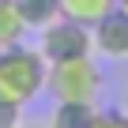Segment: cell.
Here are the masks:
<instances>
[{
    "instance_id": "1",
    "label": "cell",
    "mask_w": 128,
    "mask_h": 128,
    "mask_svg": "<svg viewBox=\"0 0 128 128\" xmlns=\"http://www.w3.org/2000/svg\"><path fill=\"white\" fill-rule=\"evenodd\" d=\"M45 72L49 64L38 49L30 45H12V49H0V102H12V106H30L42 90H45Z\"/></svg>"
},
{
    "instance_id": "2",
    "label": "cell",
    "mask_w": 128,
    "mask_h": 128,
    "mask_svg": "<svg viewBox=\"0 0 128 128\" xmlns=\"http://www.w3.org/2000/svg\"><path fill=\"white\" fill-rule=\"evenodd\" d=\"M45 90L53 94V102H94L102 90V72L90 56L56 60L45 72Z\"/></svg>"
},
{
    "instance_id": "3",
    "label": "cell",
    "mask_w": 128,
    "mask_h": 128,
    "mask_svg": "<svg viewBox=\"0 0 128 128\" xmlns=\"http://www.w3.org/2000/svg\"><path fill=\"white\" fill-rule=\"evenodd\" d=\"M38 53L45 56V64H56V60H72V56H90L94 42H90V26L83 23H72V19H56L49 26L38 30Z\"/></svg>"
},
{
    "instance_id": "4",
    "label": "cell",
    "mask_w": 128,
    "mask_h": 128,
    "mask_svg": "<svg viewBox=\"0 0 128 128\" xmlns=\"http://www.w3.org/2000/svg\"><path fill=\"white\" fill-rule=\"evenodd\" d=\"M90 42L102 56L109 60H128V12L113 8L109 15H102L90 26Z\"/></svg>"
},
{
    "instance_id": "5",
    "label": "cell",
    "mask_w": 128,
    "mask_h": 128,
    "mask_svg": "<svg viewBox=\"0 0 128 128\" xmlns=\"http://www.w3.org/2000/svg\"><path fill=\"white\" fill-rule=\"evenodd\" d=\"M94 117H98L94 102H56L49 128H90Z\"/></svg>"
},
{
    "instance_id": "6",
    "label": "cell",
    "mask_w": 128,
    "mask_h": 128,
    "mask_svg": "<svg viewBox=\"0 0 128 128\" xmlns=\"http://www.w3.org/2000/svg\"><path fill=\"white\" fill-rule=\"evenodd\" d=\"M19 19L26 23V30H42L49 23L60 19V0H12Z\"/></svg>"
},
{
    "instance_id": "7",
    "label": "cell",
    "mask_w": 128,
    "mask_h": 128,
    "mask_svg": "<svg viewBox=\"0 0 128 128\" xmlns=\"http://www.w3.org/2000/svg\"><path fill=\"white\" fill-rule=\"evenodd\" d=\"M113 8H117V0H60V15L72 23H83V26H94Z\"/></svg>"
},
{
    "instance_id": "8",
    "label": "cell",
    "mask_w": 128,
    "mask_h": 128,
    "mask_svg": "<svg viewBox=\"0 0 128 128\" xmlns=\"http://www.w3.org/2000/svg\"><path fill=\"white\" fill-rule=\"evenodd\" d=\"M26 38V23L19 19L12 0H0V49H12Z\"/></svg>"
},
{
    "instance_id": "9",
    "label": "cell",
    "mask_w": 128,
    "mask_h": 128,
    "mask_svg": "<svg viewBox=\"0 0 128 128\" xmlns=\"http://www.w3.org/2000/svg\"><path fill=\"white\" fill-rule=\"evenodd\" d=\"M90 128H128V113L124 109H98V117H94V124Z\"/></svg>"
},
{
    "instance_id": "10",
    "label": "cell",
    "mask_w": 128,
    "mask_h": 128,
    "mask_svg": "<svg viewBox=\"0 0 128 128\" xmlns=\"http://www.w3.org/2000/svg\"><path fill=\"white\" fill-rule=\"evenodd\" d=\"M23 124V109L12 102H0V128H19Z\"/></svg>"
},
{
    "instance_id": "11",
    "label": "cell",
    "mask_w": 128,
    "mask_h": 128,
    "mask_svg": "<svg viewBox=\"0 0 128 128\" xmlns=\"http://www.w3.org/2000/svg\"><path fill=\"white\" fill-rule=\"evenodd\" d=\"M117 8H120V12H128V0H117Z\"/></svg>"
},
{
    "instance_id": "12",
    "label": "cell",
    "mask_w": 128,
    "mask_h": 128,
    "mask_svg": "<svg viewBox=\"0 0 128 128\" xmlns=\"http://www.w3.org/2000/svg\"><path fill=\"white\" fill-rule=\"evenodd\" d=\"M19 128H49V124H19Z\"/></svg>"
},
{
    "instance_id": "13",
    "label": "cell",
    "mask_w": 128,
    "mask_h": 128,
    "mask_svg": "<svg viewBox=\"0 0 128 128\" xmlns=\"http://www.w3.org/2000/svg\"><path fill=\"white\" fill-rule=\"evenodd\" d=\"M124 113H128V90H124Z\"/></svg>"
}]
</instances>
